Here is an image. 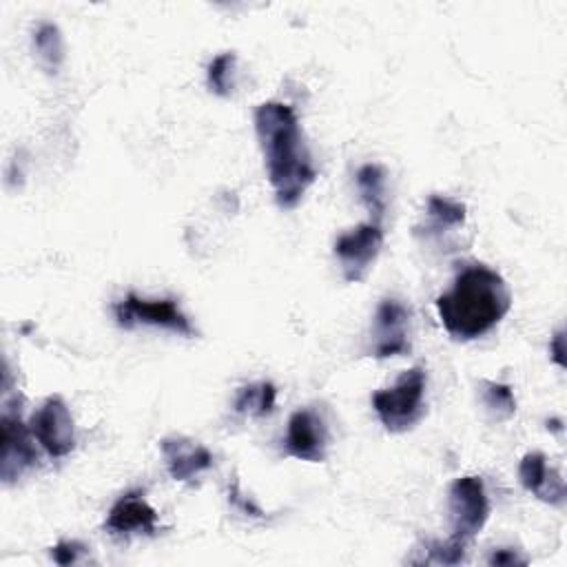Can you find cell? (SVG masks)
I'll list each match as a JSON object with an SVG mask.
<instances>
[{
    "mask_svg": "<svg viewBox=\"0 0 567 567\" xmlns=\"http://www.w3.org/2000/svg\"><path fill=\"white\" fill-rule=\"evenodd\" d=\"M255 131L275 202L279 208H295L317 179L297 113L284 102H264L255 111Z\"/></svg>",
    "mask_w": 567,
    "mask_h": 567,
    "instance_id": "1",
    "label": "cell"
},
{
    "mask_svg": "<svg viewBox=\"0 0 567 567\" xmlns=\"http://www.w3.org/2000/svg\"><path fill=\"white\" fill-rule=\"evenodd\" d=\"M512 306L505 279L485 264H470L447 292L436 297V312L454 341H474L487 334Z\"/></svg>",
    "mask_w": 567,
    "mask_h": 567,
    "instance_id": "2",
    "label": "cell"
},
{
    "mask_svg": "<svg viewBox=\"0 0 567 567\" xmlns=\"http://www.w3.org/2000/svg\"><path fill=\"white\" fill-rule=\"evenodd\" d=\"M425 388L427 374L423 365H414L405 370L392 388L377 390L372 394V408L381 425L392 434L412 430L425 414Z\"/></svg>",
    "mask_w": 567,
    "mask_h": 567,
    "instance_id": "3",
    "label": "cell"
},
{
    "mask_svg": "<svg viewBox=\"0 0 567 567\" xmlns=\"http://www.w3.org/2000/svg\"><path fill=\"white\" fill-rule=\"evenodd\" d=\"M447 509L452 538L467 543L483 529L489 516V501L481 476H461L450 485Z\"/></svg>",
    "mask_w": 567,
    "mask_h": 567,
    "instance_id": "4",
    "label": "cell"
},
{
    "mask_svg": "<svg viewBox=\"0 0 567 567\" xmlns=\"http://www.w3.org/2000/svg\"><path fill=\"white\" fill-rule=\"evenodd\" d=\"M113 315L120 328H135V326H153L164 328L182 337H193L195 328L190 319L179 310L173 299H144L135 292H128L122 301L113 306Z\"/></svg>",
    "mask_w": 567,
    "mask_h": 567,
    "instance_id": "5",
    "label": "cell"
},
{
    "mask_svg": "<svg viewBox=\"0 0 567 567\" xmlns=\"http://www.w3.org/2000/svg\"><path fill=\"white\" fill-rule=\"evenodd\" d=\"M31 436L29 425L20 419V410H13L9 401H4L0 416V478L4 485H13L38 463Z\"/></svg>",
    "mask_w": 567,
    "mask_h": 567,
    "instance_id": "6",
    "label": "cell"
},
{
    "mask_svg": "<svg viewBox=\"0 0 567 567\" xmlns=\"http://www.w3.org/2000/svg\"><path fill=\"white\" fill-rule=\"evenodd\" d=\"M29 430L51 458H64L75 447L73 416L60 394L44 399V403L31 414Z\"/></svg>",
    "mask_w": 567,
    "mask_h": 567,
    "instance_id": "7",
    "label": "cell"
},
{
    "mask_svg": "<svg viewBox=\"0 0 567 567\" xmlns=\"http://www.w3.org/2000/svg\"><path fill=\"white\" fill-rule=\"evenodd\" d=\"M383 246V230L377 221H365L334 239V257L348 284L361 281Z\"/></svg>",
    "mask_w": 567,
    "mask_h": 567,
    "instance_id": "8",
    "label": "cell"
},
{
    "mask_svg": "<svg viewBox=\"0 0 567 567\" xmlns=\"http://www.w3.org/2000/svg\"><path fill=\"white\" fill-rule=\"evenodd\" d=\"M410 308L394 299L385 297L372 319V346L370 354L377 359L396 357L410 350Z\"/></svg>",
    "mask_w": 567,
    "mask_h": 567,
    "instance_id": "9",
    "label": "cell"
},
{
    "mask_svg": "<svg viewBox=\"0 0 567 567\" xmlns=\"http://www.w3.org/2000/svg\"><path fill=\"white\" fill-rule=\"evenodd\" d=\"M284 450L292 458L321 463L328 450V425L321 412L312 408H299L292 412L288 419Z\"/></svg>",
    "mask_w": 567,
    "mask_h": 567,
    "instance_id": "10",
    "label": "cell"
},
{
    "mask_svg": "<svg viewBox=\"0 0 567 567\" xmlns=\"http://www.w3.org/2000/svg\"><path fill=\"white\" fill-rule=\"evenodd\" d=\"M104 529L115 538L153 536L157 532V512L140 489L122 494L106 514Z\"/></svg>",
    "mask_w": 567,
    "mask_h": 567,
    "instance_id": "11",
    "label": "cell"
},
{
    "mask_svg": "<svg viewBox=\"0 0 567 567\" xmlns=\"http://www.w3.org/2000/svg\"><path fill=\"white\" fill-rule=\"evenodd\" d=\"M159 450L164 454L171 478L179 483L195 481L202 472H206L213 465L210 450L182 434L164 436L159 441Z\"/></svg>",
    "mask_w": 567,
    "mask_h": 567,
    "instance_id": "12",
    "label": "cell"
},
{
    "mask_svg": "<svg viewBox=\"0 0 567 567\" xmlns=\"http://www.w3.org/2000/svg\"><path fill=\"white\" fill-rule=\"evenodd\" d=\"M518 478L523 487L538 501L560 507L565 503V481L558 470L547 465L543 452H527L518 465Z\"/></svg>",
    "mask_w": 567,
    "mask_h": 567,
    "instance_id": "13",
    "label": "cell"
},
{
    "mask_svg": "<svg viewBox=\"0 0 567 567\" xmlns=\"http://www.w3.org/2000/svg\"><path fill=\"white\" fill-rule=\"evenodd\" d=\"M425 215H427V221L423 224V228H416V233H423L425 237H430V235H441V233H447L450 228L463 226L467 217V208L465 204L450 199L445 195H430Z\"/></svg>",
    "mask_w": 567,
    "mask_h": 567,
    "instance_id": "14",
    "label": "cell"
},
{
    "mask_svg": "<svg viewBox=\"0 0 567 567\" xmlns=\"http://www.w3.org/2000/svg\"><path fill=\"white\" fill-rule=\"evenodd\" d=\"M354 182H357L361 202L379 224V219L385 213V171L379 164H363L357 171Z\"/></svg>",
    "mask_w": 567,
    "mask_h": 567,
    "instance_id": "15",
    "label": "cell"
},
{
    "mask_svg": "<svg viewBox=\"0 0 567 567\" xmlns=\"http://www.w3.org/2000/svg\"><path fill=\"white\" fill-rule=\"evenodd\" d=\"M478 399H481L483 410L487 412L489 421H494V423L509 421L514 416V412H516L514 392L505 383H496V381L483 379L478 383Z\"/></svg>",
    "mask_w": 567,
    "mask_h": 567,
    "instance_id": "16",
    "label": "cell"
},
{
    "mask_svg": "<svg viewBox=\"0 0 567 567\" xmlns=\"http://www.w3.org/2000/svg\"><path fill=\"white\" fill-rule=\"evenodd\" d=\"M275 399H277L275 385L270 381H259V383H250V385L239 388L233 408L239 414L266 416V414L272 412Z\"/></svg>",
    "mask_w": 567,
    "mask_h": 567,
    "instance_id": "17",
    "label": "cell"
},
{
    "mask_svg": "<svg viewBox=\"0 0 567 567\" xmlns=\"http://www.w3.org/2000/svg\"><path fill=\"white\" fill-rule=\"evenodd\" d=\"M33 51L49 73H55L64 60V40L53 22H42L33 31Z\"/></svg>",
    "mask_w": 567,
    "mask_h": 567,
    "instance_id": "18",
    "label": "cell"
},
{
    "mask_svg": "<svg viewBox=\"0 0 567 567\" xmlns=\"http://www.w3.org/2000/svg\"><path fill=\"white\" fill-rule=\"evenodd\" d=\"M235 64H237V55L233 51L219 53L217 58H213V62L208 64L206 71V84L208 89L219 95V97H228L233 93L235 86Z\"/></svg>",
    "mask_w": 567,
    "mask_h": 567,
    "instance_id": "19",
    "label": "cell"
},
{
    "mask_svg": "<svg viewBox=\"0 0 567 567\" xmlns=\"http://www.w3.org/2000/svg\"><path fill=\"white\" fill-rule=\"evenodd\" d=\"M467 543H461L456 538L447 540H430L425 543L423 558H416L414 563H425V565H458L465 560Z\"/></svg>",
    "mask_w": 567,
    "mask_h": 567,
    "instance_id": "20",
    "label": "cell"
},
{
    "mask_svg": "<svg viewBox=\"0 0 567 567\" xmlns=\"http://www.w3.org/2000/svg\"><path fill=\"white\" fill-rule=\"evenodd\" d=\"M84 554H86V545L80 540H60L51 547V558L62 567L75 565Z\"/></svg>",
    "mask_w": 567,
    "mask_h": 567,
    "instance_id": "21",
    "label": "cell"
},
{
    "mask_svg": "<svg viewBox=\"0 0 567 567\" xmlns=\"http://www.w3.org/2000/svg\"><path fill=\"white\" fill-rule=\"evenodd\" d=\"M489 565H496V567H512V565H525L527 558L518 554V549H512V547H498L492 551V556L487 558Z\"/></svg>",
    "mask_w": 567,
    "mask_h": 567,
    "instance_id": "22",
    "label": "cell"
},
{
    "mask_svg": "<svg viewBox=\"0 0 567 567\" xmlns=\"http://www.w3.org/2000/svg\"><path fill=\"white\" fill-rule=\"evenodd\" d=\"M563 341H565V337H563V330H558L556 334H554V339H551V343H549V352H551V357H554V361L558 363V365H565V350H563Z\"/></svg>",
    "mask_w": 567,
    "mask_h": 567,
    "instance_id": "23",
    "label": "cell"
}]
</instances>
